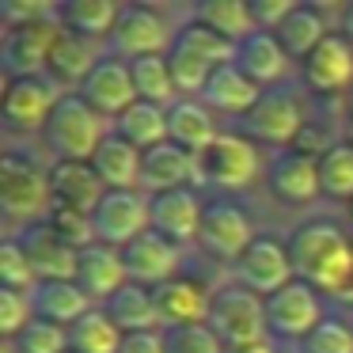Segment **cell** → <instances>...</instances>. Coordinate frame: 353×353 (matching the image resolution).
Here are the masks:
<instances>
[{
  "label": "cell",
  "mask_w": 353,
  "mask_h": 353,
  "mask_svg": "<svg viewBox=\"0 0 353 353\" xmlns=\"http://www.w3.org/2000/svg\"><path fill=\"white\" fill-rule=\"evenodd\" d=\"M289 259L296 281L319 292L353 289V239L334 221H304L289 236Z\"/></svg>",
  "instance_id": "6da1fadb"
},
{
  "label": "cell",
  "mask_w": 353,
  "mask_h": 353,
  "mask_svg": "<svg viewBox=\"0 0 353 353\" xmlns=\"http://www.w3.org/2000/svg\"><path fill=\"white\" fill-rule=\"evenodd\" d=\"M107 133H110L107 118H103L99 110H92L80 95H65V99L54 107V114H50L42 137H46L50 152H54L57 160L92 163V156L99 152V145L107 141Z\"/></svg>",
  "instance_id": "7a4b0ae2"
},
{
  "label": "cell",
  "mask_w": 353,
  "mask_h": 353,
  "mask_svg": "<svg viewBox=\"0 0 353 353\" xmlns=\"http://www.w3.org/2000/svg\"><path fill=\"white\" fill-rule=\"evenodd\" d=\"M209 327L224 342V350H243L254 342H270V323H266V300L254 296L251 289L228 281L213 289L209 304Z\"/></svg>",
  "instance_id": "3957f363"
},
{
  "label": "cell",
  "mask_w": 353,
  "mask_h": 353,
  "mask_svg": "<svg viewBox=\"0 0 353 353\" xmlns=\"http://www.w3.org/2000/svg\"><path fill=\"white\" fill-rule=\"evenodd\" d=\"M0 209L8 221L42 224L54 209V183L50 171H42L39 163L23 160V156H4L0 160Z\"/></svg>",
  "instance_id": "277c9868"
},
{
  "label": "cell",
  "mask_w": 353,
  "mask_h": 353,
  "mask_svg": "<svg viewBox=\"0 0 353 353\" xmlns=\"http://www.w3.org/2000/svg\"><path fill=\"white\" fill-rule=\"evenodd\" d=\"M262 175V156L243 133H221L209 148L198 152V179L201 186L216 190H247Z\"/></svg>",
  "instance_id": "5b68a950"
},
{
  "label": "cell",
  "mask_w": 353,
  "mask_h": 353,
  "mask_svg": "<svg viewBox=\"0 0 353 353\" xmlns=\"http://www.w3.org/2000/svg\"><path fill=\"white\" fill-rule=\"evenodd\" d=\"M304 110H300V99L289 92V88H266L259 95L251 110L239 118V130H243L247 141H262V145H296L300 133H304Z\"/></svg>",
  "instance_id": "8992f818"
},
{
  "label": "cell",
  "mask_w": 353,
  "mask_h": 353,
  "mask_svg": "<svg viewBox=\"0 0 353 353\" xmlns=\"http://www.w3.org/2000/svg\"><path fill=\"white\" fill-rule=\"evenodd\" d=\"M92 224H95V243L125 251L145 232H152V198L141 190H107V198L92 213Z\"/></svg>",
  "instance_id": "52a82bcc"
},
{
  "label": "cell",
  "mask_w": 353,
  "mask_h": 353,
  "mask_svg": "<svg viewBox=\"0 0 353 353\" xmlns=\"http://www.w3.org/2000/svg\"><path fill=\"white\" fill-rule=\"evenodd\" d=\"M61 19H39V23L8 27L0 39V61H4V77H42L50 69V54H54L57 39H61Z\"/></svg>",
  "instance_id": "ba28073f"
},
{
  "label": "cell",
  "mask_w": 353,
  "mask_h": 353,
  "mask_svg": "<svg viewBox=\"0 0 353 353\" xmlns=\"http://www.w3.org/2000/svg\"><path fill=\"white\" fill-rule=\"evenodd\" d=\"M171 34L168 19L148 4H122L114 31H110V57L122 61H137V57H156V54H171Z\"/></svg>",
  "instance_id": "9c48e42d"
},
{
  "label": "cell",
  "mask_w": 353,
  "mask_h": 353,
  "mask_svg": "<svg viewBox=\"0 0 353 353\" xmlns=\"http://www.w3.org/2000/svg\"><path fill=\"white\" fill-rule=\"evenodd\" d=\"M232 281L243 285V289H251L254 296L270 300L274 292H281L285 285L296 281V274H292V259H289V243H281V239L274 236H259L251 247H247L243 254H239V262L232 266Z\"/></svg>",
  "instance_id": "30bf717a"
},
{
  "label": "cell",
  "mask_w": 353,
  "mask_h": 353,
  "mask_svg": "<svg viewBox=\"0 0 353 353\" xmlns=\"http://www.w3.org/2000/svg\"><path fill=\"white\" fill-rule=\"evenodd\" d=\"M254 239H259L254 236V224H251V216H247V209L239 205V201H228V198L205 201L198 243L205 247L209 254H216V259H224V262L236 266L239 254H243Z\"/></svg>",
  "instance_id": "8fae6325"
},
{
  "label": "cell",
  "mask_w": 353,
  "mask_h": 353,
  "mask_svg": "<svg viewBox=\"0 0 353 353\" xmlns=\"http://www.w3.org/2000/svg\"><path fill=\"white\" fill-rule=\"evenodd\" d=\"M323 319L327 315H323L319 289H312L304 281L285 285L281 292H274L266 300V323H270V334L274 338H307Z\"/></svg>",
  "instance_id": "7c38bea8"
},
{
  "label": "cell",
  "mask_w": 353,
  "mask_h": 353,
  "mask_svg": "<svg viewBox=\"0 0 353 353\" xmlns=\"http://www.w3.org/2000/svg\"><path fill=\"white\" fill-rule=\"evenodd\" d=\"M65 95L57 92L54 77H19L8 80V92H4V122L12 130H46L54 107Z\"/></svg>",
  "instance_id": "4fadbf2b"
},
{
  "label": "cell",
  "mask_w": 353,
  "mask_h": 353,
  "mask_svg": "<svg viewBox=\"0 0 353 353\" xmlns=\"http://www.w3.org/2000/svg\"><path fill=\"white\" fill-rule=\"evenodd\" d=\"M122 262H125L130 281L145 285V289H160V285H168V281L179 277L183 247L171 243V239H163L160 232H145L137 243H130L122 251Z\"/></svg>",
  "instance_id": "5bb4252c"
},
{
  "label": "cell",
  "mask_w": 353,
  "mask_h": 353,
  "mask_svg": "<svg viewBox=\"0 0 353 353\" xmlns=\"http://www.w3.org/2000/svg\"><path fill=\"white\" fill-rule=\"evenodd\" d=\"M80 99H84L92 110H99L103 118H114L118 122V118L137 103L130 61H122V57H103V61L95 65L92 77L80 84Z\"/></svg>",
  "instance_id": "9a60e30c"
},
{
  "label": "cell",
  "mask_w": 353,
  "mask_h": 353,
  "mask_svg": "<svg viewBox=\"0 0 353 353\" xmlns=\"http://www.w3.org/2000/svg\"><path fill=\"white\" fill-rule=\"evenodd\" d=\"M19 247L27 251L34 266V277L39 281H77V266H80V251L72 243H65L46 221L23 228L19 236Z\"/></svg>",
  "instance_id": "2e32d148"
},
{
  "label": "cell",
  "mask_w": 353,
  "mask_h": 353,
  "mask_svg": "<svg viewBox=\"0 0 353 353\" xmlns=\"http://www.w3.org/2000/svg\"><path fill=\"white\" fill-rule=\"evenodd\" d=\"M201 216H205V201L198 198L194 186L183 190H168L152 198V232H160L171 243H198L201 236Z\"/></svg>",
  "instance_id": "e0dca14e"
},
{
  "label": "cell",
  "mask_w": 353,
  "mask_h": 353,
  "mask_svg": "<svg viewBox=\"0 0 353 353\" xmlns=\"http://www.w3.org/2000/svg\"><path fill=\"white\" fill-rule=\"evenodd\" d=\"M183 186H201L198 179V156L186 152V148L163 145L148 148L145 163H141V194H168V190H183Z\"/></svg>",
  "instance_id": "ac0fdd59"
},
{
  "label": "cell",
  "mask_w": 353,
  "mask_h": 353,
  "mask_svg": "<svg viewBox=\"0 0 353 353\" xmlns=\"http://www.w3.org/2000/svg\"><path fill=\"white\" fill-rule=\"evenodd\" d=\"M266 186L285 205H307V201H315L323 194L319 190V160L296 152V148L277 152L270 171H266Z\"/></svg>",
  "instance_id": "d6986e66"
},
{
  "label": "cell",
  "mask_w": 353,
  "mask_h": 353,
  "mask_svg": "<svg viewBox=\"0 0 353 353\" xmlns=\"http://www.w3.org/2000/svg\"><path fill=\"white\" fill-rule=\"evenodd\" d=\"M304 84L319 95H334L353 88V42L330 31L323 46L304 61Z\"/></svg>",
  "instance_id": "ffe728a7"
},
{
  "label": "cell",
  "mask_w": 353,
  "mask_h": 353,
  "mask_svg": "<svg viewBox=\"0 0 353 353\" xmlns=\"http://www.w3.org/2000/svg\"><path fill=\"white\" fill-rule=\"evenodd\" d=\"M130 281L125 274V262H122V251L114 247H103V243H92L80 251V266H77V285L88 292V300H99L107 304L122 285Z\"/></svg>",
  "instance_id": "44dd1931"
},
{
  "label": "cell",
  "mask_w": 353,
  "mask_h": 353,
  "mask_svg": "<svg viewBox=\"0 0 353 353\" xmlns=\"http://www.w3.org/2000/svg\"><path fill=\"white\" fill-rule=\"evenodd\" d=\"M236 69L266 92V88H277L285 80V72H289V54L281 50V42H277L274 34L254 31L251 39H243L236 46Z\"/></svg>",
  "instance_id": "7402d4cb"
},
{
  "label": "cell",
  "mask_w": 353,
  "mask_h": 353,
  "mask_svg": "<svg viewBox=\"0 0 353 353\" xmlns=\"http://www.w3.org/2000/svg\"><path fill=\"white\" fill-rule=\"evenodd\" d=\"M156 307H160L163 327H194V323H209V304L213 292H205L190 277H175V281L152 289Z\"/></svg>",
  "instance_id": "603a6c76"
},
{
  "label": "cell",
  "mask_w": 353,
  "mask_h": 353,
  "mask_svg": "<svg viewBox=\"0 0 353 353\" xmlns=\"http://www.w3.org/2000/svg\"><path fill=\"white\" fill-rule=\"evenodd\" d=\"M141 163H145V152L133 148L125 137H118L114 130L107 133L99 152L92 156V168L107 190H141Z\"/></svg>",
  "instance_id": "cb8c5ba5"
},
{
  "label": "cell",
  "mask_w": 353,
  "mask_h": 353,
  "mask_svg": "<svg viewBox=\"0 0 353 353\" xmlns=\"http://www.w3.org/2000/svg\"><path fill=\"white\" fill-rule=\"evenodd\" d=\"M50 183H54V201H65L72 209L95 213L99 201L107 198V186L95 175L92 163H72V160H57L50 168Z\"/></svg>",
  "instance_id": "d4e9b609"
},
{
  "label": "cell",
  "mask_w": 353,
  "mask_h": 353,
  "mask_svg": "<svg viewBox=\"0 0 353 353\" xmlns=\"http://www.w3.org/2000/svg\"><path fill=\"white\" fill-rule=\"evenodd\" d=\"M34 319L57 323V327H72L92 312V300L77 281H39L31 289Z\"/></svg>",
  "instance_id": "484cf974"
},
{
  "label": "cell",
  "mask_w": 353,
  "mask_h": 353,
  "mask_svg": "<svg viewBox=\"0 0 353 353\" xmlns=\"http://www.w3.org/2000/svg\"><path fill=\"white\" fill-rule=\"evenodd\" d=\"M216 137H221L216 118L201 99H179L175 107L168 110V141L171 145H179V148L198 156L201 148H209Z\"/></svg>",
  "instance_id": "4316f807"
},
{
  "label": "cell",
  "mask_w": 353,
  "mask_h": 353,
  "mask_svg": "<svg viewBox=\"0 0 353 353\" xmlns=\"http://www.w3.org/2000/svg\"><path fill=\"white\" fill-rule=\"evenodd\" d=\"M327 34L330 31H327V19H323L319 4H296V8L289 12V19L274 31V39L281 42L289 61H307V57L323 46Z\"/></svg>",
  "instance_id": "83f0119b"
},
{
  "label": "cell",
  "mask_w": 353,
  "mask_h": 353,
  "mask_svg": "<svg viewBox=\"0 0 353 353\" xmlns=\"http://www.w3.org/2000/svg\"><path fill=\"white\" fill-rule=\"evenodd\" d=\"M259 95H262V88L254 84V80H247L243 72L236 69V61H232V65H221V69L209 77L205 92H201L198 99L205 103L209 110H221V114H239V118H243L247 110L259 103Z\"/></svg>",
  "instance_id": "f1b7e54d"
},
{
  "label": "cell",
  "mask_w": 353,
  "mask_h": 353,
  "mask_svg": "<svg viewBox=\"0 0 353 353\" xmlns=\"http://www.w3.org/2000/svg\"><path fill=\"white\" fill-rule=\"evenodd\" d=\"M103 312L110 315V319L118 323V330L122 334H141V330H156L160 327V307H156V296L152 289H145V285L137 281H125L122 289L114 292V296L103 304Z\"/></svg>",
  "instance_id": "f546056e"
},
{
  "label": "cell",
  "mask_w": 353,
  "mask_h": 353,
  "mask_svg": "<svg viewBox=\"0 0 353 353\" xmlns=\"http://www.w3.org/2000/svg\"><path fill=\"white\" fill-rule=\"evenodd\" d=\"M99 61H103V57H99V50H95L92 39L72 34V31H61L54 54H50L46 77H54L57 84H84V80L95 72V65H99Z\"/></svg>",
  "instance_id": "4dcf8cb0"
},
{
  "label": "cell",
  "mask_w": 353,
  "mask_h": 353,
  "mask_svg": "<svg viewBox=\"0 0 353 353\" xmlns=\"http://www.w3.org/2000/svg\"><path fill=\"white\" fill-rule=\"evenodd\" d=\"M118 16H122V4L114 0H65L57 4V19H61L65 31L84 34V39H110Z\"/></svg>",
  "instance_id": "1f68e13d"
},
{
  "label": "cell",
  "mask_w": 353,
  "mask_h": 353,
  "mask_svg": "<svg viewBox=\"0 0 353 353\" xmlns=\"http://www.w3.org/2000/svg\"><path fill=\"white\" fill-rule=\"evenodd\" d=\"M194 19L205 23L209 31H216L221 39L236 42V46L259 31L251 16V0H201L194 8Z\"/></svg>",
  "instance_id": "d6a6232c"
},
{
  "label": "cell",
  "mask_w": 353,
  "mask_h": 353,
  "mask_svg": "<svg viewBox=\"0 0 353 353\" xmlns=\"http://www.w3.org/2000/svg\"><path fill=\"white\" fill-rule=\"evenodd\" d=\"M130 77H133V88H137V99L141 103H152V107H163L171 110L175 107V77H171V65H168V54H156V57H137L130 61Z\"/></svg>",
  "instance_id": "836d02e7"
},
{
  "label": "cell",
  "mask_w": 353,
  "mask_h": 353,
  "mask_svg": "<svg viewBox=\"0 0 353 353\" xmlns=\"http://www.w3.org/2000/svg\"><path fill=\"white\" fill-rule=\"evenodd\" d=\"M114 133H118V137H125L133 148L148 152V148H156V145H163V141H168V110L137 99L114 122Z\"/></svg>",
  "instance_id": "e575fe53"
},
{
  "label": "cell",
  "mask_w": 353,
  "mask_h": 353,
  "mask_svg": "<svg viewBox=\"0 0 353 353\" xmlns=\"http://www.w3.org/2000/svg\"><path fill=\"white\" fill-rule=\"evenodd\" d=\"M125 334L103 307H92L80 323L69 327V353H118Z\"/></svg>",
  "instance_id": "d590c367"
},
{
  "label": "cell",
  "mask_w": 353,
  "mask_h": 353,
  "mask_svg": "<svg viewBox=\"0 0 353 353\" xmlns=\"http://www.w3.org/2000/svg\"><path fill=\"white\" fill-rule=\"evenodd\" d=\"M171 46H183V50H190V54L205 57L213 69H221V65H232V61H236V42L221 39V34L209 31V27L198 23V19H186V23H179L175 42H171Z\"/></svg>",
  "instance_id": "8d00e7d4"
},
{
  "label": "cell",
  "mask_w": 353,
  "mask_h": 353,
  "mask_svg": "<svg viewBox=\"0 0 353 353\" xmlns=\"http://www.w3.org/2000/svg\"><path fill=\"white\" fill-rule=\"evenodd\" d=\"M319 190L323 198L353 201V145L338 141L334 148L319 156Z\"/></svg>",
  "instance_id": "74e56055"
},
{
  "label": "cell",
  "mask_w": 353,
  "mask_h": 353,
  "mask_svg": "<svg viewBox=\"0 0 353 353\" xmlns=\"http://www.w3.org/2000/svg\"><path fill=\"white\" fill-rule=\"evenodd\" d=\"M46 224L65 239V243L77 247V251H84V247H92V243H95L92 213H84V209H72V205H65V201H54V209H50Z\"/></svg>",
  "instance_id": "f35d334b"
},
{
  "label": "cell",
  "mask_w": 353,
  "mask_h": 353,
  "mask_svg": "<svg viewBox=\"0 0 353 353\" xmlns=\"http://www.w3.org/2000/svg\"><path fill=\"white\" fill-rule=\"evenodd\" d=\"M168 65H171V77H175V88L183 95H201L205 84H209V77L216 72L205 57L190 54V50H183V46H171Z\"/></svg>",
  "instance_id": "ab89813d"
},
{
  "label": "cell",
  "mask_w": 353,
  "mask_h": 353,
  "mask_svg": "<svg viewBox=\"0 0 353 353\" xmlns=\"http://www.w3.org/2000/svg\"><path fill=\"white\" fill-rule=\"evenodd\" d=\"M163 350L168 353H228L224 342L213 334L209 323H194V327H163Z\"/></svg>",
  "instance_id": "60d3db41"
},
{
  "label": "cell",
  "mask_w": 353,
  "mask_h": 353,
  "mask_svg": "<svg viewBox=\"0 0 353 353\" xmlns=\"http://www.w3.org/2000/svg\"><path fill=\"white\" fill-rule=\"evenodd\" d=\"M34 323V304H31V292H19V289H4L0 285V334L16 342L27 327Z\"/></svg>",
  "instance_id": "b9f144b4"
},
{
  "label": "cell",
  "mask_w": 353,
  "mask_h": 353,
  "mask_svg": "<svg viewBox=\"0 0 353 353\" xmlns=\"http://www.w3.org/2000/svg\"><path fill=\"white\" fill-rule=\"evenodd\" d=\"M0 285L4 289H19V292H31L39 285L34 266L27 259V251L19 247V239H8V243L0 247Z\"/></svg>",
  "instance_id": "7bdbcfd3"
},
{
  "label": "cell",
  "mask_w": 353,
  "mask_h": 353,
  "mask_svg": "<svg viewBox=\"0 0 353 353\" xmlns=\"http://www.w3.org/2000/svg\"><path fill=\"white\" fill-rule=\"evenodd\" d=\"M304 353H353V327L338 315H327L304 338Z\"/></svg>",
  "instance_id": "ee69618b"
},
{
  "label": "cell",
  "mask_w": 353,
  "mask_h": 353,
  "mask_svg": "<svg viewBox=\"0 0 353 353\" xmlns=\"http://www.w3.org/2000/svg\"><path fill=\"white\" fill-rule=\"evenodd\" d=\"M16 350L19 353H69V327L34 319L31 327L16 338Z\"/></svg>",
  "instance_id": "f6af8a7d"
},
{
  "label": "cell",
  "mask_w": 353,
  "mask_h": 353,
  "mask_svg": "<svg viewBox=\"0 0 353 353\" xmlns=\"http://www.w3.org/2000/svg\"><path fill=\"white\" fill-rule=\"evenodd\" d=\"M57 4H46V0H4L0 4V19H4V31L8 27H23V23H39V19H54Z\"/></svg>",
  "instance_id": "bcb514c9"
},
{
  "label": "cell",
  "mask_w": 353,
  "mask_h": 353,
  "mask_svg": "<svg viewBox=\"0 0 353 353\" xmlns=\"http://www.w3.org/2000/svg\"><path fill=\"white\" fill-rule=\"evenodd\" d=\"M296 8L292 0H251V16H254V27L266 34H274L277 27L289 19V12Z\"/></svg>",
  "instance_id": "7dc6e473"
},
{
  "label": "cell",
  "mask_w": 353,
  "mask_h": 353,
  "mask_svg": "<svg viewBox=\"0 0 353 353\" xmlns=\"http://www.w3.org/2000/svg\"><path fill=\"white\" fill-rule=\"evenodd\" d=\"M118 353H168L163 350V330H141V334H125Z\"/></svg>",
  "instance_id": "c3c4849f"
},
{
  "label": "cell",
  "mask_w": 353,
  "mask_h": 353,
  "mask_svg": "<svg viewBox=\"0 0 353 353\" xmlns=\"http://www.w3.org/2000/svg\"><path fill=\"white\" fill-rule=\"evenodd\" d=\"M342 34L353 42V4H345V8H342Z\"/></svg>",
  "instance_id": "681fc988"
},
{
  "label": "cell",
  "mask_w": 353,
  "mask_h": 353,
  "mask_svg": "<svg viewBox=\"0 0 353 353\" xmlns=\"http://www.w3.org/2000/svg\"><path fill=\"white\" fill-rule=\"evenodd\" d=\"M228 353H277L270 342H254V345H243V350H228Z\"/></svg>",
  "instance_id": "f907efd6"
},
{
  "label": "cell",
  "mask_w": 353,
  "mask_h": 353,
  "mask_svg": "<svg viewBox=\"0 0 353 353\" xmlns=\"http://www.w3.org/2000/svg\"><path fill=\"white\" fill-rule=\"evenodd\" d=\"M350 221H353V201H350Z\"/></svg>",
  "instance_id": "816d5d0a"
}]
</instances>
